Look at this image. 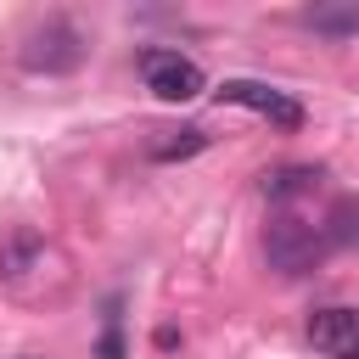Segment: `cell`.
I'll use <instances>...</instances> for the list:
<instances>
[{"mask_svg":"<svg viewBox=\"0 0 359 359\" xmlns=\"http://www.w3.org/2000/svg\"><path fill=\"white\" fill-rule=\"evenodd\" d=\"M325 230L320 224H309V219H297V213H280V219H269V230H264V258H269V269H280V275H309L320 258H325Z\"/></svg>","mask_w":359,"mask_h":359,"instance_id":"1","label":"cell"},{"mask_svg":"<svg viewBox=\"0 0 359 359\" xmlns=\"http://www.w3.org/2000/svg\"><path fill=\"white\" fill-rule=\"evenodd\" d=\"M84 50H90V39L67 22V17H45L28 39H22V67L28 73H73L79 62H84Z\"/></svg>","mask_w":359,"mask_h":359,"instance_id":"2","label":"cell"},{"mask_svg":"<svg viewBox=\"0 0 359 359\" xmlns=\"http://www.w3.org/2000/svg\"><path fill=\"white\" fill-rule=\"evenodd\" d=\"M140 79H146V90H151L157 101H196V95L208 90L202 67H196L185 50H168V45L140 50Z\"/></svg>","mask_w":359,"mask_h":359,"instance_id":"3","label":"cell"},{"mask_svg":"<svg viewBox=\"0 0 359 359\" xmlns=\"http://www.w3.org/2000/svg\"><path fill=\"white\" fill-rule=\"evenodd\" d=\"M219 101L247 107V112L269 118L275 129H297V123H303V101L286 95V90H275V84H258V79H224V84H219Z\"/></svg>","mask_w":359,"mask_h":359,"instance_id":"4","label":"cell"},{"mask_svg":"<svg viewBox=\"0 0 359 359\" xmlns=\"http://www.w3.org/2000/svg\"><path fill=\"white\" fill-rule=\"evenodd\" d=\"M309 342L320 359H359V309H314Z\"/></svg>","mask_w":359,"mask_h":359,"instance_id":"5","label":"cell"},{"mask_svg":"<svg viewBox=\"0 0 359 359\" xmlns=\"http://www.w3.org/2000/svg\"><path fill=\"white\" fill-rule=\"evenodd\" d=\"M314 185H320V163H280V168H264L258 174V191L269 202H292V196H303Z\"/></svg>","mask_w":359,"mask_h":359,"instance_id":"6","label":"cell"},{"mask_svg":"<svg viewBox=\"0 0 359 359\" xmlns=\"http://www.w3.org/2000/svg\"><path fill=\"white\" fill-rule=\"evenodd\" d=\"M39 258H45V241H39L34 230H11V236L0 241V275H6V280H22Z\"/></svg>","mask_w":359,"mask_h":359,"instance_id":"7","label":"cell"},{"mask_svg":"<svg viewBox=\"0 0 359 359\" xmlns=\"http://www.w3.org/2000/svg\"><path fill=\"white\" fill-rule=\"evenodd\" d=\"M202 146H208L202 129H157V140H146V157H151V163H185V157H196Z\"/></svg>","mask_w":359,"mask_h":359,"instance_id":"8","label":"cell"},{"mask_svg":"<svg viewBox=\"0 0 359 359\" xmlns=\"http://www.w3.org/2000/svg\"><path fill=\"white\" fill-rule=\"evenodd\" d=\"M303 22L325 39H348V34H359V6H309Z\"/></svg>","mask_w":359,"mask_h":359,"instance_id":"9","label":"cell"},{"mask_svg":"<svg viewBox=\"0 0 359 359\" xmlns=\"http://www.w3.org/2000/svg\"><path fill=\"white\" fill-rule=\"evenodd\" d=\"M320 230H325V241H359V202H337Z\"/></svg>","mask_w":359,"mask_h":359,"instance_id":"10","label":"cell"}]
</instances>
